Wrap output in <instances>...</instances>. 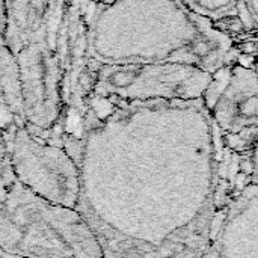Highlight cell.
Instances as JSON below:
<instances>
[{"label": "cell", "instance_id": "obj_2", "mask_svg": "<svg viewBox=\"0 0 258 258\" xmlns=\"http://www.w3.org/2000/svg\"><path fill=\"white\" fill-rule=\"evenodd\" d=\"M0 249L14 258H103L79 212L26 189L14 177L9 156L0 172Z\"/></svg>", "mask_w": 258, "mask_h": 258}, {"label": "cell", "instance_id": "obj_4", "mask_svg": "<svg viewBox=\"0 0 258 258\" xmlns=\"http://www.w3.org/2000/svg\"><path fill=\"white\" fill-rule=\"evenodd\" d=\"M9 163L14 177L32 194L54 206L76 210L82 174L60 148L39 144L24 127H17Z\"/></svg>", "mask_w": 258, "mask_h": 258}, {"label": "cell", "instance_id": "obj_6", "mask_svg": "<svg viewBox=\"0 0 258 258\" xmlns=\"http://www.w3.org/2000/svg\"><path fill=\"white\" fill-rule=\"evenodd\" d=\"M184 6L201 18H224L237 11L240 0H181Z\"/></svg>", "mask_w": 258, "mask_h": 258}, {"label": "cell", "instance_id": "obj_7", "mask_svg": "<svg viewBox=\"0 0 258 258\" xmlns=\"http://www.w3.org/2000/svg\"><path fill=\"white\" fill-rule=\"evenodd\" d=\"M243 5L248 11V15L252 21V24L255 26L257 23V15H258V0H243Z\"/></svg>", "mask_w": 258, "mask_h": 258}, {"label": "cell", "instance_id": "obj_1", "mask_svg": "<svg viewBox=\"0 0 258 258\" xmlns=\"http://www.w3.org/2000/svg\"><path fill=\"white\" fill-rule=\"evenodd\" d=\"M181 0H110L89 30V53L101 65L187 63L216 70L218 42Z\"/></svg>", "mask_w": 258, "mask_h": 258}, {"label": "cell", "instance_id": "obj_5", "mask_svg": "<svg viewBox=\"0 0 258 258\" xmlns=\"http://www.w3.org/2000/svg\"><path fill=\"white\" fill-rule=\"evenodd\" d=\"M257 73L243 65L221 67L212 73L203 95L204 107L215 125L225 133H239L257 127Z\"/></svg>", "mask_w": 258, "mask_h": 258}, {"label": "cell", "instance_id": "obj_3", "mask_svg": "<svg viewBox=\"0 0 258 258\" xmlns=\"http://www.w3.org/2000/svg\"><path fill=\"white\" fill-rule=\"evenodd\" d=\"M212 73L187 63L103 65L95 94L116 103L144 101H195L201 100Z\"/></svg>", "mask_w": 258, "mask_h": 258}, {"label": "cell", "instance_id": "obj_8", "mask_svg": "<svg viewBox=\"0 0 258 258\" xmlns=\"http://www.w3.org/2000/svg\"><path fill=\"white\" fill-rule=\"evenodd\" d=\"M3 29H5V3L3 0H0V36L3 33Z\"/></svg>", "mask_w": 258, "mask_h": 258}]
</instances>
